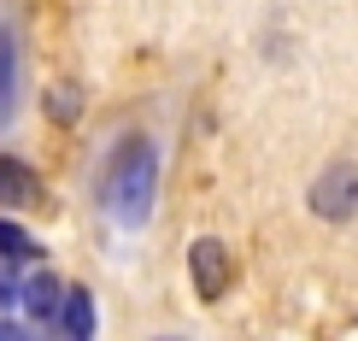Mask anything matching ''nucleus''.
Instances as JSON below:
<instances>
[{
  "label": "nucleus",
  "instance_id": "nucleus-11",
  "mask_svg": "<svg viewBox=\"0 0 358 341\" xmlns=\"http://www.w3.org/2000/svg\"><path fill=\"white\" fill-rule=\"evenodd\" d=\"M165 341H171V335H165Z\"/></svg>",
  "mask_w": 358,
  "mask_h": 341
},
{
  "label": "nucleus",
  "instance_id": "nucleus-8",
  "mask_svg": "<svg viewBox=\"0 0 358 341\" xmlns=\"http://www.w3.org/2000/svg\"><path fill=\"white\" fill-rule=\"evenodd\" d=\"M41 247H36V235H24L12 218H0V259H36Z\"/></svg>",
  "mask_w": 358,
  "mask_h": 341
},
{
  "label": "nucleus",
  "instance_id": "nucleus-3",
  "mask_svg": "<svg viewBox=\"0 0 358 341\" xmlns=\"http://www.w3.org/2000/svg\"><path fill=\"white\" fill-rule=\"evenodd\" d=\"M188 271H194L200 300H217V294L229 288V247H223L217 235H200V242L188 247Z\"/></svg>",
  "mask_w": 358,
  "mask_h": 341
},
{
  "label": "nucleus",
  "instance_id": "nucleus-10",
  "mask_svg": "<svg viewBox=\"0 0 358 341\" xmlns=\"http://www.w3.org/2000/svg\"><path fill=\"white\" fill-rule=\"evenodd\" d=\"M6 306H24V283L6 271V265H0V312H6Z\"/></svg>",
  "mask_w": 358,
  "mask_h": 341
},
{
  "label": "nucleus",
  "instance_id": "nucleus-5",
  "mask_svg": "<svg viewBox=\"0 0 358 341\" xmlns=\"http://www.w3.org/2000/svg\"><path fill=\"white\" fill-rule=\"evenodd\" d=\"M36 171H29L24 165V159H6V153H0V206H29V200H36Z\"/></svg>",
  "mask_w": 358,
  "mask_h": 341
},
{
  "label": "nucleus",
  "instance_id": "nucleus-2",
  "mask_svg": "<svg viewBox=\"0 0 358 341\" xmlns=\"http://www.w3.org/2000/svg\"><path fill=\"white\" fill-rule=\"evenodd\" d=\"M311 212L329 218V224L352 218V212H358V171H352V165H329L317 183H311Z\"/></svg>",
  "mask_w": 358,
  "mask_h": 341
},
{
  "label": "nucleus",
  "instance_id": "nucleus-1",
  "mask_svg": "<svg viewBox=\"0 0 358 341\" xmlns=\"http://www.w3.org/2000/svg\"><path fill=\"white\" fill-rule=\"evenodd\" d=\"M153 176H159V153L147 136H124V147L112 153L106 176H100V200L117 212V224L136 230L147 218V206H153Z\"/></svg>",
  "mask_w": 358,
  "mask_h": 341
},
{
  "label": "nucleus",
  "instance_id": "nucleus-4",
  "mask_svg": "<svg viewBox=\"0 0 358 341\" xmlns=\"http://www.w3.org/2000/svg\"><path fill=\"white\" fill-rule=\"evenodd\" d=\"M65 283H59L53 271H36L24 283V312H29V323H59V312H65Z\"/></svg>",
  "mask_w": 358,
  "mask_h": 341
},
{
  "label": "nucleus",
  "instance_id": "nucleus-7",
  "mask_svg": "<svg viewBox=\"0 0 358 341\" xmlns=\"http://www.w3.org/2000/svg\"><path fill=\"white\" fill-rule=\"evenodd\" d=\"M12 88H18V53H12V36H0V124L12 118Z\"/></svg>",
  "mask_w": 358,
  "mask_h": 341
},
{
  "label": "nucleus",
  "instance_id": "nucleus-6",
  "mask_svg": "<svg viewBox=\"0 0 358 341\" xmlns=\"http://www.w3.org/2000/svg\"><path fill=\"white\" fill-rule=\"evenodd\" d=\"M59 330H65V341H88V335H94V294H88V288H71L65 294Z\"/></svg>",
  "mask_w": 358,
  "mask_h": 341
},
{
  "label": "nucleus",
  "instance_id": "nucleus-9",
  "mask_svg": "<svg viewBox=\"0 0 358 341\" xmlns=\"http://www.w3.org/2000/svg\"><path fill=\"white\" fill-rule=\"evenodd\" d=\"M77 112H83V95H77V83H59L53 95H48V118H53V124H71Z\"/></svg>",
  "mask_w": 358,
  "mask_h": 341
}]
</instances>
